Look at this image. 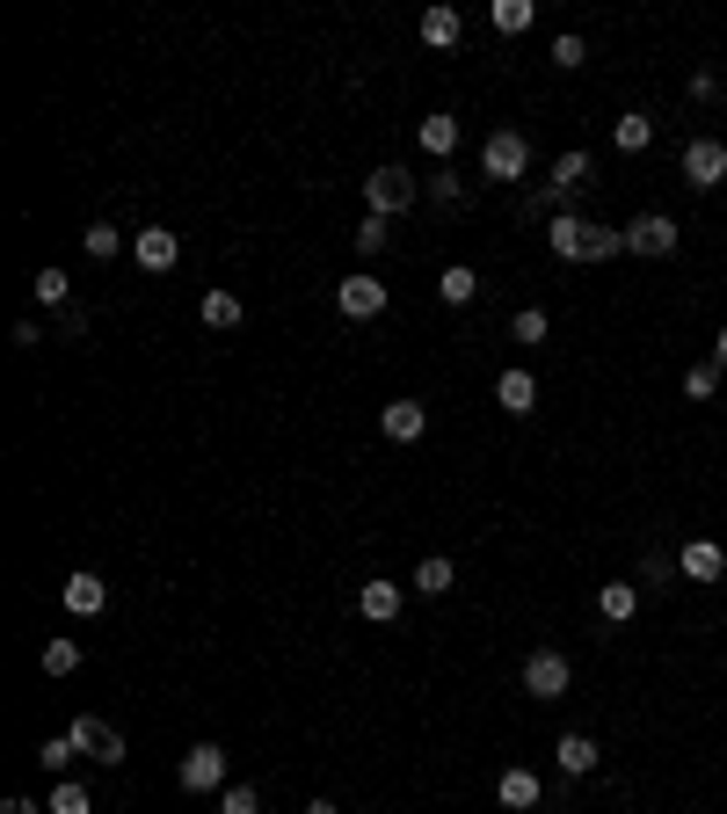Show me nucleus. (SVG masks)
Returning <instances> with one entry per match:
<instances>
[{
	"mask_svg": "<svg viewBox=\"0 0 727 814\" xmlns=\"http://www.w3.org/2000/svg\"><path fill=\"white\" fill-rule=\"evenodd\" d=\"M524 168H531V146H524L517 131H487L481 175H495V182H524Z\"/></svg>",
	"mask_w": 727,
	"mask_h": 814,
	"instance_id": "4",
	"label": "nucleus"
},
{
	"mask_svg": "<svg viewBox=\"0 0 727 814\" xmlns=\"http://www.w3.org/2000/svg\"><path fill=\"white\" fill-rule=\"evenodd\" d=\"M430 197H436V204H459V175L436 168V175H430Z\"/></svg>",
	"mask_w": 727,
	"mask_h": 814,
	"instance_id": "38",
	"label": "nucleus"
},
{
	"mask_svg": "<svg viewBox=\"0 0 727 814\" xmlns=\"http://www.w3.org/2000/svg\"><path fill=\"white\" fill-rule=\"evenodd\" d=\"M219 814H262V793H255V785H225V793H219Z\"/></svg>",
	"mask_w": 727,
	"mask_h": 814,
	"instance_id": "33",
	"label": "nucleus"
},
{
	"mask_svg": "<svg viewBox=\"0 0 727 814\" xmlns=\"http://www.w3.org/2000/svg\"><path fill=\"white\" fill-rule=\"evenodd\" d=\"M400 604H408V596H400V582H364V590H357V611H364L371 625H393Z\"/></svg>",
	"mask_w": 727,
	"mask_h": 814,
	"instance_id": "14",
	"label": "nucleus"
},
{
	"mask_svg": "<svg viewBox=\"0 0 727 814\" xmlns=\"http://www.w3.org/2000/svg\"><path fill=\"white\" fill-rule=\"evenodd\" d=\"M0 814H44V807H36L30 793H15V800H0Z\"/></svg>",
	"mask_w": 727,
	"mask_h": 814,
	"instance_id": "39",
	"label": "nucleus"
},
{
	"mask_svg": "<svg viewBox=\"0 0 727 814\" xmlns=\"http://www.w3.org/2000/svg\"><path fill=\"white\" fill-rule=\"evenodd\" d=\"M66 269H36V298H44V306H66Z\"/></svg>",
	"mask_w": 727,
	"mask_h": 814,
	"instance_id": "36",
	"label": "nucleus"
},
{
	"mask_svg": "<svg viewBox=\"0 0 727 814\" xmlns=\"http://www.w3.org/2000/svg\"><path fill=\"white\" fill-rule=\"evenodd\" d=\"M495 800H503V807H538V779H531V771H517V763H509V771H503V779H495Z\"/></svg>",
	"mask_w": 727,
	"mask_h": 814,
	"instance_id": "19",
	"label": "nucleus"
},
{
	"mask_svg": "<svg viewBox=\"0 0 727 814\" xmlns=\"http://www.w3.org/2000/svg\"><path fill=\"white\" fill-rule=\"evenodd\" d=\"M560 771H568V779H589V771H597V757H604V749L589 742V734H560Z\"/></svg>",
	"mask_w": 727,
	"mask_h": 814,
	"instance_id": "18",
	"label": "nucleus"
},
{
	"mask_svg": "<svg viewBox=\"0 0 727 814\" xmlns=\"http://www.w3.org/2000/svg\"><path fill=\"white\" fill-rule=\"evenodd\" d=\"M73 757H81V749H73V734H52V742L36 749V763H44V771H66Z\"/></svg>",
	"mask_w": 727,
	"mask_h": 814,
	"instance_id": "35",
	"label": "nucleus"
},
{
	"mask_svg": "<svg viewBox=\"0 0 727 814\" xmlns=\"http://www.w3.org/2000/svg\"><path fill=\"white\" fill-rule=\"evenodd\" d=\"M117 247H124V233H117V225H109V219H95V225H87V233H81V255H95V262H109V255H117Z\"/></svg>",
	"mask_w": 727,
	"mask_h": 814,
	"instance_id": "26",
	"label": "nucleus"
},
{
	"mask_svg": "<svg viewBox=\"0 0 727 814\" xmlns=\"http://www.w3.org/2000/svg\"><path fill=\"white\" fill-rule=\"evenodd\" d=\"M713 385H720V364H692V371H684V393H692V400H713Z\"/></svg>",
	"mask_w": 727,
	"mask_h": 814,
	"instance_id": "37",
	"label": "nucleus"
},
{
	"mask_svg": "<svg viewBox=\"0 0 727 814\" xmlns=\"http://www.w3.org/2000/svg\"><path fill=\"white\" fill-rule=\"evenodd\" d=\"M364 204L379 211V219H400V211L415 204V175L408 168H371L364 175Z\"/></svg>",
	"mask_w": 727,
	"mask_h": 814,
	"instance_id": "2",
	"label": "nucleus"
},
{
	"mask_svg": "<svg viewBox=\"0 0 727 814\" xmlns=\"http://www.w3.org/2000/svg\"><path fill=\"white\" fill-rule=\"evenodd\" d=\"M619 255H625L619 225H589V262H619Z\"/></svg>",
	"mask_w": 727,
	"mask_h": 814,
	"instance_id": "28",
	"label": "nucleus"
},
{
	"mask_svg": "<svg viewBox=\"0 0 727 814\" xmlns=\"http://www.w3.org/2000/svg\"><path fill=\"white\" fill-rule=\"evenodd\" d=\"M451 582H459V568H451L444 553H430V560L415 568V590H422V596H451Z\"/></svg>",
	"mask_w": 727,
	"mask_h": 814,
	"instance_id": "24",
	"label": "nucleus"
},
{
	"mask_svg": "<svg viewBox=\"0 0 727 814\" xmlns=\"http://www.w3.org/2000/svg\"><path fill=\"white\" fill-rule=\"evenodd\" d=\"M436 298H444V306H473V298H481V277H473L466 262H451L444 277H436Z\"/></svg>",
	"mask_w": 727,
	"mask_h": 814,
	"instance_id": "20",
	"label": "nucleus"
},
{
	"mask_svg": "<svg viewBox=\"0 0 727 814\" xmlns=\"http://www.w3.org/2000/svg\"><path fill=\"white\" fill-rule=\"evenodd\" d=\"M611 146H619V154H647V146H655V117H641V109H625V117L611 124Z\"/></svg>",
	"mask_w": 727,
	"mask_h": 814,
	"instance_id": "17",
	"label": "nucleus"
},
{
	"mask_svg": "<svg viewBox=\"0 0 727 814\" xmlns=\"http://www.w3.org/2000/svg\"><path fill=\"white\" fill-rule=\"evenodd\" d=\"M676 568H684V582H720V574H727V553L713 546V538H692V546L676 553Z\"/></svg>",
	"mask_w": 727,
	"mask_h": 814,
	"instance_id": "12",
	"label": "nucleus"
},
{
	"mask_svg": "<svg viewBox=\"0 0 727 814\" xmlns=\"http://www.w3.org/2000/svg\"><path fill=\"white\" fill-rule=\"evenodd\" d=\"M81 669V647L73 641H44V676H73Z\"/></svg>",
	"mask_w": 727,
	"mask_h": 814,
	"instance_id": "31",
	"label": "nucleus"
},
{
	"mask_svg": "<svg viewBox=\"0 0 727 814\" xmlns=\"http://www.w3.org/2000/svg\"><path fill=\"white\" fill-rule=\"evenodd\" d=\"M225 749L219 742H197V749H182V763H175V779H182V793H225Z\"/></svg>",
	"mask_w": 727,
	"mask_h": 814,
	"instance_id": "1",
	"label": "nucleus"
},
{
	"mask_svg": "<svg viewBox=\"0 0 727 814\" xmlns=\"http://www.w3.org/2000/svg\"><path fill=\"white\" fill-rule=\"evenodd\" d=\"M597 611H604V619H633V611H641V590H633V582H604V590H597Z\"/></svg>",
	"mask_w": 727,
	"mask_h": 814,
	"instance_id": "22",
	"label": "nucleus"
},
{
	"mask_svg": "<svg viewBox=\"0 0 727 814\" xmlns=\"http://www.w3.org/2000/svg\"><path fill=\"white\" fill-rule=\"evenodd\" d=\"M379 430L393 436V444H415V436L430 430V408H422V400H393V408H379Z\"/></svg>",
	"mask_w": 727,
	"mask_h": 814,
	"instance_id": "11",
	"label": "nucleus"
},
{
	"mask_svg": "<svg viewBox=\"0 0 727 814\" xmlns=\"http://www.w3.org/2000/svg\"><path fill=\"white\" fill-rule=\"evenodd\" d=\"M495 408H509V415H531V408H538V379L509 364L503 379H495Z\"/></svg>",
	"mask_w": 727,
	"mask_h": 814,
	"instance_id": "13",
	"label": "nucleus"
},
{
	"mask_svg": "<svg viewBox=\"0 0 727 814\" xmlns=\"http://www.w3.org/2000/svg\"><path fill=\"white\" fill-rule=\"evenodd\" d=\"M131 262H139L146 277H168L175 262H182V241H175L168 225H146V233H131Z\"/></svg>",
	"mask_w": 727,
	"mask_h": 814,
	"instance_id": "6",
	"label": "nucleus"
},
{
	"mask_svg": "<svg viewBox=\"0 0 727 814\" xmlns=\"http://www.w3.org/2000/svg\"><path fill=\"white\" fill-rule=\"evenodd\" d=\"M487 22H495L503 36H517V30H531V22H538V8H531V0H495V8H487Z\"/></svg>",
	"mask_w": 727,
	"mask_h": 814,
	"instance_id": "25",
	"label": "nucleus"
},
{
	"mask_svg": "<svg viewBox=\"0 0 727 814\" xmlns=\"http://www.w3.org/2000/svg\"><path fill=\"white\" fill-rule=\"evenodd\" d=\"M59 596H66V611H73V619H103V604H109V582H103V574H66V590H59Z\"/></svg>",
	"mask_w": 727,
	"mask_h": 814,
	"instance_id": "9",
	"label": "nucleus"
},
{
	"mask_svg": "<svg viewBox=\"0 0 727 814\" xmlns=\"http://www.w3.org/2000/svg\"><path fill=\"white\" fill-rule=\"evenodd\" d=\"M197 313H204V328H241V320H247V306L233 292H204V298H197Z\"/></svg>",
	"mask_w": 727,
	"mask_h": 814,
	"instance_id": "21",
	"label": "nucleus"
},
{
	"mask_svg": "<svg viewBox=\"0 0 727 814\" xmlns=\"http://www.w3.org/2000/svg\"><path fill=\"white\" fill-rule=\"evenodd\" d=\"M546 59H554L560 73H575V66H582V59H589V44H582V36H575V30H560V36H554V52H546Z\"/></svg>",
	"mask_w": 727,
	"mask_h": 814,
	"instance_id": "30",
	"label": "nucleus"
},
{
	"mask_svg": "<svg viewBox=\"0 0 727 814\" xmlns=\"http://www.w3.org/2000/svg\"><path fill=\"white\" fill-rule=\"evenodd\" d=\"M676 241H684V225L670 211H641L625 225V255H676Z\"/></svg>",
	"mask_w": 727,
	"mask_h": 814,
	"instance_id": "3",
	"label": "nucleus"
},
{
	"mask_svg": "<svg viewBox=\"0 0 727 814\" xmlns=\"http://www.w3.org/2000/svg\"><path fill=\"white\" fill-rule=\"evenodd\" d=\"M459 30H466V22H459V8H444V0H436V8H422V44H430V52H451V44H459Z\"/></svg>",
	"mask_w": 727,
	"mask_h": 814,
	"instance_id": "16",
	"label": "nucleus"
},
{
	"mask_svg": "<svg viewBox=\"0 0 727 814\" xmlns=\"http://www.w3.org/2000/svg\"><path fill=\"white\" fill-rule=\"evenodd\" d=\"M415 139H422V154H430V160H451V154H459V117H451V109H436V117H422Z\"/></svg>",
	"mask_w": 727,
	"mask_h": 814,
	"instance_id": "15",
	"label": "nucleus"
},
{
	"mask_svg": "<svg viewBox=\"0 0 727 814\" xmlns=\"http://www.w3.org/2000/svg\"><path fill=\"white\" fill-rule=\"evenodd\" d=\"M568 655H554V647H538V655L531 662H524V691H531V698H560V691H568Z\"/></svg>",
	"mask_w": 727,
	"mask_h": 814,
	"instance_id": "8",
	"label": "nucleus"
},
{
	"mask_svg": "<svg viewBox=\"0 0 727 814\" xmlns=\"http://www.w3.org/2000/svg\"><path fill=\"white\" fill-rule=\"evenodd\" d=\"M349 241H357V255H364V262H371V255H386V241H393V219H379V211H364V225L349 233Z\"/></svg>",
	"mask_w": 727,
	"mask_h": 814,
	"instance_id": "23",
	"label": "nucleus"
},
{
	"mask_svg": "<svg viewBox=\"0 0 727 814\" xmlns=\"http://www.w3.org/2000/svg\"><path fill=\"white\" fill-rule=\"evenodd\" d=\"M582 175H589V154H560V160H554V197L582 190Z\"/></svg>",
	"mask_w": 727,
	"mask_h": 814,
	"instance_id": "27",
	"label": "nucleus"
},
{
	"mask_svg": "<svg viewBox=\"0 0 727 814\" xmlns=\"http://www.w3.org/2000/svg\"><path fill=\"white\" fill-rule=\"evenodd\" d=\"M66 734H73V749H81V757H103V734H109V728H103V720H87V712H81V720H73Z\"/></svg>",
	"mask_w": 727,
	"mask_h": 814,
	"instance_id": "32",
	"label": "nucleus"
},
{
	"mask_svg": "<svg viewBox=\"0 0 727 814\" xmlns=\"http://www.w3.org/2000/svg\"><path fill=\"white\" fill-rule=\"evenodd\" d=\"M713 357H720V364H727V328H720V342H713Z\"/></svg>",
	"mask_w": 727,
	"mask_h": 814,
	"instance_id": "41",
	"label": "nucleus"
},
{
	"mask_svg": "<svg viewBox=\"0 0 727 814\" xmlns=\"http://www.w3.org/2000/svg\"><path fill=\"white\" fill-rule=\"evenodd\" d=\"M386 298H393V292H386V284L371 277V269H357V277L335 284V313H349V320H379Z\"/></svg>",
	"mask_w": 727,
	"mask_h": 814,
	"instance_id": "5",
	"label": "nucleus"
},
{
	"mask_svg": "<svg viewBox=\"0 0 727 814\" xmlns=\"http://www.w3.org/2000/svg\"><path fill=\"white\" fill-rule=\"evenodd\" d=\"M306 814H335V800H306Z\"/></svg>",
	"mask_w": 727,
	"mask_h": 814,
	"instance_id": "40",
	"label": "nucleus"
},
{
	"mask_svg": "<svg viewBox=\"0 0 727 814\" xmlns=\"http://www.w3.org/2000/svg\"><path fill=\"white\" fill-rule=\"evenodd\" d=\"M546 328H554V320H546L538 306H524L517 320H509V335H517V342H546Z\"/></svg>",
	"mask_w": 727,
	"mask_h": 814,
	"instance_id": "34",
	"label": "nucleus"
},
{
	"mask_svg": "<svg viewBox=\"0 0 727 814\" xmlns=\"http://www.w3.org/2000/svg\"><path fill=\"white\" fill-rule=\"evenodd\" d=\"M44 814H95V800H87V785H73V779H66L52 800H44Z\"/></svg>",
	"mask_w": 727,
	"mask_h": 814,
	"instance_id": "29",
	"label": "nucleus"
},
{
	"mask_svg": "<svg viewBox=\"0 0 727 814\" xmlns=\"http://www.w3.org/2000/svg\"><path fill=\"white\" fill-rule=\"evenodd\" d=\"M546 247H554L560 262H589V219H575V211H560V219L546 225Z\"/></svg>",
	"mask_w": 727,
	"mask_h": 814,
	"instance_id": "10",
	"label": "nucleus"
},
{
	"mask_svg": "<svg viewBox=\"0 0 727 814\" xmlns=\"http://www.w3.org/2000/svg\"><path fill=\"white\" fill-rule=\"evenodd\" d=\"M684 182H692V190H720L727 182V146L720 139H692L684 146Z\"/></svg>",
	"mask_w": 727,
	"mask_h": 814,
	"instance_id": "7",
	"label": "nucleus"
}]
</instances>
